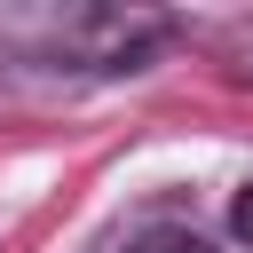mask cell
Masks as SVG:
<instances>
[{"instance_id": "obj_1", "label": "cell", "mask_w": 253, "mask_h": 253, "mask_svg": "<svg viewBox=\"0 0 253 253\" xmlns=\"http://www.w3.org/2000/svg\"><path fill=\"white\" fill-rule=\"evenodd\" d=\"M119 253H213V245L190 237V229H142V237H126Z\"/></svg>"}, {"instance_id": "obj_2", "label": "cell", "mask_w": 253, "mask_h": 253, "mask_svg": "<svg viewBox=\"0 0 253 253\" xmlns=\"http://www.w3.org/2000/svg\"><path fill=\"white\" fill-rule=\"evenodd\" d=\"M229 229H237V237H245V245H253V182H245V190H237V206H229Z\"/></svg>"}]
</instances>
